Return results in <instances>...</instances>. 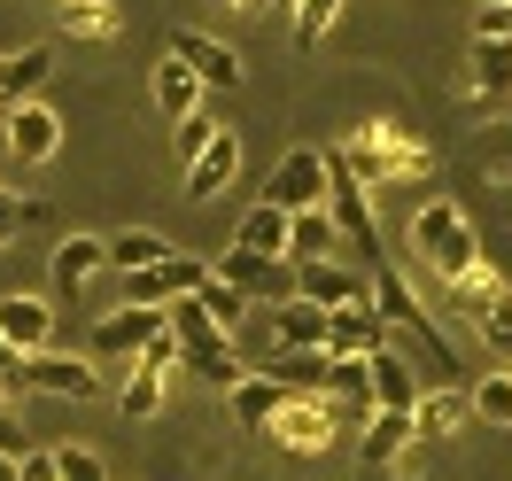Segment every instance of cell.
Masks as SVG:
<instances>
[{"label": "cell", "instance_id": "d4e9b609", "mask_svg": "<svg viewBox=\"0 0 512 481\" xmlns=\"http://www.w3.org/2000/svg\"><path fill=\"white\" fill-rule=\"evenodd\" d=\"M458 427H466V396H458V388H419L412 396V435L419 443H450Z\"/></svg>", "mask_w": 512, "mask_h": 481}, {"label": "cell", "instance_id": "6da1fadb", "mask_svg": "<svg viewBox=\"0 0 512 481\" xmlns=\"http://www.w3.org/2000/svg\"><path fill=\"white\" fill-rule=\"evenodd\" d=\"M326 156L342 163L357 187H388V179H427V171H435V148H427L419 132H404L396 117H365V125H357L350 140H334Z\"/></svg>", "mask_w": 512, "mask_h": 481}, {"label": "cell", "instance_id": "52a82bcc", "mask_svg": "<svg viewBox=\"0 0 512 481\" xmlns=\"http://www.w3.org/2000/svg\"><path fill=\"white\" fill-rule=\"evenodd\" d=\"M0 140H8V156L24 163V171H39V163H55L63 156V117L47 109V101H8L0 109Z\"/></svg>", "mask_w": 512, "mask_h": 481}, {"label": "cell", "instance_id": "bcb514c9", "mask_svg": "<svg viewBox=\"0 0 512 481\" xmlns=\"http://www.w3.org/2000/svg\"><path fill=\"white\" fill-rule=\"evenodd\" d=\"M0 450H8V458H16V427H8V419H0Z\"/></svg>", "mask_w": 512, "mask_h": 481}, {"label": "cell", "instance_id": "7dc6e473", "mask_svg": "<svg viewBox=\"0 0 512 481\" xmlns=\"http://www.w3.org/2000/svg\"><path fill=\"white\" fill-rule=\"evenodd\" d=\"M0 481H16V458H8V450H0Z\"/></svg>", "mask_w": 512, "mask_h": 481}, {"label": "cell", "instance_id": "e0dca14e", "mask_svg": "<svg viewBox=\"0 0 512 481\" xmlns=\"http://www.w3.org/2000/svg\"><path fill=\"white\" fill-rule=\"evenodd\" d=\"M233 179H241V132L218 125V132H210V148L187 163V202H218Z\"/></svg>", "mask_w": 512, "mask_h": 481}, {"label": "cell", "instance_id": "4fadbf2b", "mask_svg": "<svg viewBox=\"0 0 512 481\" xmlns=\"http://www.w3.org/2000/svg\"><path fill=\"white\" fill-rule=\"evenodd\" d=\"M288 272H295V295L319 303V311L365 303V264H350V257H311V264H288Z\"/></svg>", "mask_w": 512, "mask_h": 481}, {"label": "cell", "instance_id": "cb8c5ba5", "mask_svg": "<svg viewBox=\"0 0 512 481\" xmlns=\"http://www.w3.org/2000/svg\"><path fill=\"white\" fill-rule=\"evenodd\" d=\"M388 334L381 319H373V303H342V311H326V357H365L381 350Z\"/></svg>", "mask_w": 512, "mask_h": 481}, {"label": "cell", "instance_id": "277c9868", "mask_svg": "<svg viewBox=\"0 0 512 481\" xmlns=\"http://www.w3.org/2000/svg\"><path fill=\"white\" fill-rule=\"evenodd\" d=\"M412 257L450 288L466 264H481V233H474V218H466L458 202H427V210L412 218Z\"/></svg>", "mask_w": 512, "mask_h": 481}, {"label": "cell", "instance_id": "681fc988", "mask_svg": "<svg viewBox=\"0 0 512 481\" xmlns=\"http://www.w3.org/2000/svg\"><path fill=\"white\" fill-rule=\"evenodd\" d=\"M0 396H8V388H0Z\"/></svg>", "mask_w": 512, "mask_h": 481}, {"label": "cell", "instance_id": "60d3db41", "mask_svg": "<svg viewBox=\"0 0 512 481\" xmlns=\"http://www.w3.org/2000/svg\"><path fill=\"white\" fill-rule=\"evenodd\" d=\"M47 458H55V481H109V466L86 443H63V450H47Z\"/></svg>", "mask_w": 512, "mask_h": 481}, {"label": "cell", "instance_id": "484cf974", "mask_svg": "<svg viewBox=\"0 0 512 481\" xmlns=\"http://www.w3.org/2000/svg\"><path fill=\"white\" fill-rule=\"evenodd\" d=\"M47 78H55V47H16V55H0V109H8V101H32Z\"/></svg>", "mask_w": 512, "mask_h": 481}, {"label": "cell", "instance_id": "3957f363", "mask_svg": "<svg viewBox=\"0 0 512 481\" xmlns=\"http://www.w3.org/2000/svg\"><path fill=\"white\" fill-rule=\"evenodd\" d=\"M163 334H171L179 365H187V373H202L210 388H233L241 373H249V357L233 350V334H225V326H210L187 295H179V303H163Z\"/></svg>", "mask_w": 512, "mask_h": 481}, {"label": "cell", "instance_id": "ac0fdd59", "mask_svg": "<svg viewBox=\"0 0 512 481\" xmlns=\"http://www.w3.org/2000/svg\"><path fill=\"white\" fill-rule=\"evenodd\" d=\"M210 272H218L225 288H241V295H264V303H288V288H295V272H288V264L249 257V249H225V257L210 264Z\"/></svg>", "mask_w": 512, "mask_h": 481}, {"label": "cell", "instance_id": "ee69618b", "mask_svg": "<svg viewBox=\"0 0 512 481\" xmlns=\"http://www.w3.org/2000/svg\"><path fill=\"white\" fill-rule=\"evenodd\" d=\"M16 365H24V350H16V342H8V334H0V388L16 381Z\"/></svg>", "mask_w": 512, "mask_h": 481}, {"label": "cell", "instance_id": "1f68e13d", "mask_svg": "<svg viewBox=\"0 0 512 481\" xmlns=\"http://www.w3.org/2000/svg\"><path fill=\"white\" fill-rule=\"evenodd\" d=\"M334 241H342V233H334V218H326V210H295V218H288V264L334 257Z\"/></svg>", "mask_w": 512, "mask_h": 481}, {"label": "cell", "instance_id": "f6af8a7d", "mask_svg": "<svg viewBox=\"0 0 512 481\" xmlns=\"http://www.w3.org/2000/svg\"><path fill=\"white\" fill-rule=\"evenodd\" d=\"M256 8H264V16H295V0H256Z\"/></svg>", "mask_w": 512, "mask_h": 481}, {"label": "cell", "instance_id": "8fae6325", "mask_svg": "<svg viewBox=\"0 0 512 481\" xmlns=\"http://www.w3.org/2000/svg\"><path fill=\"white\" fill-rule=\"evenodd\" d=\"M264 202L272 210H319L326 202V148H288L280 156V171H272V187H264Z\"/></svg>", "mask_w": 512, "mask_h": 481}, {"label": "cell", "instance_id": "7402d4cb", "mask_svg": "<svg viewBox=\"0 0 512 481\" xmlns=\"http://www.w3.org/2000/svg\"><path fill=\"white\" fill-rule=\"evenodd\" d=\"M249 373H272V381L288 388V396H326V373H334V357H326V350H272L264 365H249Z\"/></svg>", "mask_w": 512, "mask_h": 481}, {"label": "cell", "instance_id": "9a60e30c", "mask_svg": "<svg viewBox=\"0 0 512 481\" xmlns=\"http://www.w3.org/2000/svg\"><path fill=\"white\" fill-rule=\"evenodd\" d=\"M171 55L202 78V94H233V86H241V55L210 32H171Z\"/></svg>", "mask_w": 512, "mask_h": 481}, {"label": "cell", "instance_id": "d6a6232c", "mask_svg": "<svg viewBox=\"0 0 512 481\" xmlns=\"http://www.w3.org/2000/svg\"><path fill=\"white\" fill-rule=\"evenodd\" d=\"M194 101H210V94H202V78H194L179 55H163V63H156V109H163V117H187Z\"/></svg>", "mask_w": 512, "mask_h": 481}, {"label": "cell", "instance_id": "d6986e66", "mask_svg": "<svg viewBox=\"0 0 512 481\" xmlns=\"http://www.w3.org/2000/svg\"><path fill=\"white\" fill-rule=\"evenodd\" d=\"M0 334L16 342V350L32 357V350H55V303L47 295H0Z\"/></svg>", "mask_w": 512, "mask_h": 481}, {"label": "cell", "instance_id": "ffe728a7", "mask_svg": "<svg viewBox=\"0 0 512 481\" xmlns=\"http://www.w3.org/2000/svg\"><path fill=\"white\" fill-rule=\"evenodd\" d=\"M466 86H474L481 109L512 101V39H474L466 47Z\"/></svg>", "mask_w": 512, "mask_h": 481}, {"label": "cell", "instance_id": "5b68a950", "mask_svg": "<svg viewBox=\"0 0 512 481\" xmlns=\"http://www.w3.org/2000/svg\"><path fill=\"white\" fill-rule=\"evenodd\" d=\"M326 218H334V233L350 241L365 264H381V225H373V187H357L342 163L326 156V202H319Z\"/></svg>", "mask_w": 512, "mask_h": 481}, {"label": "cell", "instance_id": "e575fe53", "mask_svg": "<svg viewBox=\"0 0 512 481\" xmlns=\"http://www.w3.org/2000/svg\"><path fill=\"white\" fill-rule=\"evenodd\" d=\"M326 404H334V412H350V419L373 412V388H365V357H334V373H326Z\"/></svg>", "mask_w": 512, "mask_h": 481}, {"label": "cell", "instance_id": "83f0119b", "mask_svg": "<svg viewBox=\"0 0 512 481\" xmlns=\"http://www.w3.org/2000/svg\"><path fill=\"white\" fill-rule=\"evenodd\" d=\"M412 443H419V435H412V412H365V435H357L365 466H396Z\"/></svg>", "mask_w": 512, "mask_h": 481}, {"label": "cell", "instance_id": "7bdbcfd3", "mask_svg": "<svg viewBox=\"0 0 512 481\" xmlns=\"http://www.w3.org/2000/svg\"><path fill=\"white\" fill-rule=\"evenodd\" d=\"M16 481H55V458H47V450H24V458H16Z\"/></svg>", "mask_w": 512, "mask_h": 481}, {"label": "cell", "instance_id": "30bf717a", "mask_svg": "<svg viewBox=\"0 0 512 481\" xmlns=\"http://www.w3.org/2000/svg\"><path fill=\"white\" fill-rule=\"evenodd\" d=\"M156 334H163V311H156V303H117V311H101V319H94L86 357H140Z\"/></svg>", "mask_w": 512, "mask_h": 481}, {"label": "cell", "instance_id": "8992f818", "mask_svg": "<svg viewBox=\"0 0 512 481\" xmlns=\"http://www.w3.org/2000/svg\"><path fill=\"white\" fill-rule=\"evenodd\" d=\"M8 388H24V396H63V404H86L101 388V365L86 350L70 357V350H32L24 365H16V381Z\"/></svg>", "mask_w": 512, "mask_h": 481}, {"label": "cell", "instance_id": "f546056e", "mask_svg": "<svg viewBox=\"0 0 512 481\" xmlns=\"http://www.w3.org/2000/svg\"><path fill=\"white\" fill-rule=\"evenodd\" d=\"M101 257L117 264V272H148V264L171 257V241H163L156 225H125V233H101Z\"/></svg>", "mask_w": 512, "mask_h": 481}, {"label": "cell", "instance_id": "603a6c76", "mask_svg": "<svg viewBox=\"0 0 512 481\" xmlns=\"http://www.w3.org/2000/svg\"><path fill=\"white\" fill-rule=\"evenodd\" d=\"M505 288H512V280H505V272H497L489 257H481V264H466V272H458V280H450L435 303H443V311H458V319H481V311H489V303H497Z\"/></svg>", "mask_w": 512, "mask_h": 481}, {"label": "cell", "instance_id": "f35d334b", "mask_svg": "<svg viewBox=\"0 0 512 481\" xmlns=\"http://www.w3.org/2000/svg\"><path fill=\"white\" fill-rule=\"evenodd\" d=\"M39 218H47V202H39V194H8V187H0V249H8L24 225H39Z\"/></svg>", "mask_w": 512, "mask_h": 481}, {"label": "cell", "instance_id": "836d02e7", "mask_svg": "<svg viewBox=\"0 0 512 481\" xmlns=\"http://www.w3.org/2000/svg\"><path fill=\"white\" fill-rule=\"evenodd\" d=\"M466 419H481V427H512V373H505V365L481 373V381L466 388Z\"/></svg>", "mask_w": 512, "mask_h": 481}, {"label": "cell", "instance_id": "d590c367", "mask_svg": "<svg viewBox=\"0 0 512 481\" xmlns=\"http://www.w3.org/2000/svg\"><path fill=\"white\" fill-rule=\"evenodd\" d=\"M187 303H194V311H202L210 326H225V334H233V326H241V311H249V295H241V288H225L218 272H202V288H194Z\"/></svg>", "mask_w": 512, "mask_h": 481}, {"label": "cell", "instance_id": "ba28073f", "mask_svg": "<svg viewBox=\"0 0 512 481\" xmlns=\"http://www.w3.org/2000/svg\"><path fill=\"white\" fill-rule=\"evenodd\" d=\"M334 427H342V419H334L326 396H280V412H272L264 435L280 450H295V458H319V450H334Z\"/></svg>", "mask_w": 512, "mask_h": 481}, {"label": "cell", "instance_id": "ab89813d", "mask_svg": "<svg viewBox=\"0 0 512 481\" xmlns=\"http://www.w3.org/2000/svg\"><path fill=\"white\" fill-rule=\"evenodd\" d=\"M474 326H481V342H489V350L505 357V373H512V288L497 295V303H489V311H481Z\"/></svg>", "mask_w": 512, "mask_h": 481}, {"label": "cell", "instance_id": "9c48e42d", "mask_svg": "<svg viewBox=\"0 0 512 481\" xmlns=\"http://www.w3.org/2000/svg\"><path fill=\"white\" fill-rule=\"evenodd\" d=\"M171 373H179V350H171V334H156L148 350L132 357V381H125V396H117V412L125 419H156L163 396H171Z\"/></svg>", "mask_w": 512, "mask_h": 481}, {"label": "cell", "instance_id": "8d00e7d4", "mask_svg": "<svg viewBox=\"0 0 512 481\" xmlns=\"http://www.w3.org/2000/svg\"><path fill=\"white\" fill-rule=\"evenodd\" d=\"M210 132H218L210 101H194L187 117H171V148H179V163H194V156H202V148H210Z\"/></svg>", "mask_w": 512, "mask_h": 481}, {"label": "cell", "instance_id": "7c38bea8", "mask_svg": "<svg viewBox=\"0 0 512 481\" xmlns=\"http://www.w3.org/2000/svg\"><path fill=\"white\" fill-rule=\"evenodd\" d=\"M101 233H63L55 241V257H47V303H86V288H94V272H101Z\"/></svg>", "mask_w": 512, "mask_h": 481}, {"label": "cell", "instance_id": "2e32d148", "mask_svg": "<svg viewBox=\"0 0 512 481\" xmlns=\"http://www.w3.org/2000/svg\"><path fill=\"white\" fill-rule=\"evenodd\" d=\"M365 388H373V412H412L419 365L396 350V342H381V350H365Z\"/></svg>", "mask_w": 512, "mask_h": 481}, {"label": "cell", "instance_id": "7a4b0ae2", "mask_svg": "<svg viewBox=\"0 0 512 481\" xmlns=\"http://www.w3.org/2000/svg\"><path fill=\"white\" fill-rule=\"evenodd\" d=\"M365 303H373V319H381V334L396 342V350L412 357V365H443L450 342H443V319L427 311L412 295V280L396 272V264H365Z\"/></svg>", "mask_w": 512, "mask_h": 481}, {"label": "cell", "instance_id": "c3c4849f", "mask_svg": "<svg viewBox=\"0 0 512 481\" xmlns=\"http://www.w3.org/2000/svg\"><path fill=\"white\" fill-rule=\"evenodd\" d=\"M225 8H256V0H225Z\"/></svg>", "mask_w": 512, "mask_h": 481}, {"label": "cell", "instance_id": "4316f807", "mask_svg": "<svg viewBox=\"0 0 512 481\" xmlns=\"http://www.w3.org/2000/svg\"><path fill=\"white\" fill-rule=\"evenodd\" d=\"M272 342H280V350H326V311L303 303V295L272 303Z\"/></svg>", "mask_w": 512, "mask_h": 481}, {"label": "cell", "instance_id": "f907efd6", "mask_svg": "<svg viewBox=\"0 0 512 481\" xmlns=\"http://www.w3.org/2000/svg\"><path fill=\"white\" fill-rule=\"evenodd\" d=\"M481 8H489V0H481Z\"/></svg>", "mask_w": 512, "mask_h": 481}, {"label": "cell", "instance_id": "74e56055", "mask_svg": "<svg viewBox=\"0 0 512 481\" xmlns=\"http://www.w3.org/2000/svg\"><path fill=\"white\" fill-rule=\"evenodd\" d=\"M334 16H342V0H295V47H319L326 32H334Z\"/></svg>", "mask_w": 512, "mask_h": 481}, {"label": "cell", "instance_id": "b9f144b4", "mask_svg": "<svg viewBox=\"0 0 512 481\" xmlns=\"http://www.w3.org/2000/svg\"><path fill=\"white\" fill-rule=\"evenodd\" d=\"M474 39H512V0H489V8H474Z\"/></svg>", "mask_w": 512, "mask_h": 481}, {"label": "cell", "instance_id": "5bb4252c", "mask_svg": "<svg viewBox=\"0 0 512 481\" xmlns=\"http://www.w3.org/2000/svg\"><path fill=\"white\" fill-rule=\"evenodd\" d=\"M202 272H210L202 257L171 249V257H163V264H148V272H125V295H132V303H156V311H163V303H179V295H194V288H202Z\"/></svg>", "mask_w": 512, "mask_h": 481}, {"label": "cell", "instance_id": "f1b7e54d", "mask_svg": "<svg viewBox=\"0 0 512 481\" xmlns=\"http://www.w3.org/2000/svg\"><path fill=\"white\" fill-rule=\"evenodd\" d=\"M233 249H249V257H272V264H288V210H272V202L256 194V210L241 218Z\"/></svg>", "mask_w": 512, "mask_h": 481}, {"label": "cell", "instance_id": "4dcf8cb0", "mask_svg": "<svg viewBox=\"0 0 512 481\" xmlns=\"http://www.w3.org/2000/svg\"><path fill=\"white\" fill-rule=\"evenodd\" d=\"M225 396H233V419H241L249 435H264V427H272V412H280V396H288V388L272 381V373H241V381L225 388Z\"/></svg>", "mask_w": 512, "mask_h": 481}, {"label": "cell", "instance_id": "44dd1931", "mask_svg": "<svg viewBox=\"0 0 512 481\" xmlns=\"http://www.w3.org/2000/svg\"><path fill=\"white\" fill-rule=\"evenodd\" d=\"M55 24H63V39L109 47V39H125V0H55Z\"/></svg>", "mask_w": 512, "mask_h": 481}]
</instances>
